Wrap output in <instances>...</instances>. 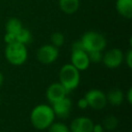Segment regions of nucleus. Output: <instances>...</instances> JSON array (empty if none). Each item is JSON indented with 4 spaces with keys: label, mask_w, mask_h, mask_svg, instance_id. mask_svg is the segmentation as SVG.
Returning <instances> with one entry per match:
<instances>
[{
    "label": "nucleus",
    "mask_w": 132,
    "mask_h": 132,
    "mask_svg": "<svg viewBox=\"0 0 132 132\" xmlns=\"http://www.w3.org/2000/svg\"><path fill=\"white\" fill-rule=\"evenodd\" d=\"M106 98H107V102H109L110 104L114 106H119L123 103L124 94L120 89L114 88L108 93V94L106 95Z\"/></svg>",
    "instance_id": "4468645a"
},
{
    "label": "nucleus",
    "mask_w": 132,
    "mask_h": 132,
    "mask_svg": "<svg viewBox=\"0 0 132 132\" xmlns=\"http://www.w3.org/2000/svg\"><path fill=\"white\" fill-rule=\"evenodd\" d=\"M22 28H23L22 22L20 21L19 19L15 18V17L10 18V19L6 22V24H5L6 32L15 33V34H17Z\"/></svg>",
    "instance_id": "2eb2a0df"
},
{
    "label": "nucleus",
    "mask_w": 132,
    "mask_h": 132,
    "mask_svg": "<svg viewBox=\"0 0 132 132\" xmlns=\"http://www.w3.org/2000/svg\"><path fill=\"white\" fill-rule=\"evenodd\" d=\"M0 103H1V97H0Z\"/></svg>",
    "instance_id": "bb28decb"
},
{
    "label": "nucleus",
    "mask_w": 132,
    "mask_h": 132,
    "mask_svg": "<svg viewBox=\"0 0 132 132\" xmlns=\"http://www.w3.org/2000/svg\"><path fill=\"white\" fill-rule=\"evenodd\" d=\"M127 100L129 104H131L132 103V89L131 88H129L127 93Z\"/></svg>",
    "instance_id": "393cba45"
},
{
    "label": "nucleus",
    "mask_w": 132,
    "mask_h": 132,
    "mask_svg": "<svg viewBox=\"0 0 132 132\" xmlns=\"http://www.w3.org/2000/svg\"><path fill=\"white\" fill-rule=\"evenodd\" d=\"M59 50L52 44H45L39 48L36 53V57L42 64H52L57 59Z\"/></svg>",
    "instance_id": "39448f33"
},
{
    "label": "nucleus",
    "mask_w": 132,
    "mask_h": 132,
    "mask_svg": "<svg viewBox=\"0 0 132 132\" xmlns=\"http://www.w3.org/2000/svg\"><path fill=\"white\" fill-rule=\"evenodd\" d=\"M52 108L53 110L55 116L60 118H67L70 115L71 110H72V101L69 98L64 97V99L56 102L52 104Z\"/></svg>",
    "instance_id": "9b49d317"
},
{
    "label": "nucleus",
    "mask_w": 132,
    "mask_h": 132,
    "mask_svg": "<svg viewBox=\"0 0 132 132\" xmlns=\"http://www.w3.org/2000/svg\"><path fill=\"white\" fill-rule=\"evenodd\" d=\"M81 43L86 52L93 51H102L107 45L105 37L97 31H87L81 36Z\"/></svg>",
    "instance_id": "20e7f679"
},
{
    "label": "nucleus",
    "mask_w": 132,
    "mask_h": 132,
    "mask_svg": "<svg viewBox=\"0 0 132 132\" xmlns=\"http://www.w3.org/2000/svg\"><path fill=\"white\" fill-rule=\"evenodd\" d=\"M67 92L61 83L52 84L46 91V97L50 103H54L66 97Z\"/></svg>",
    "instance_id": "1a4fd4ad"
},
{
    "label": "nucleus",
    "mask_w": 132,
    "mask_h": 132,
    "mask_svg": "<svg viewBox=\"0 0 132 132\" xmlns=\"http://www.w3.org/2000/svg\"><path fill=\"white\" fill-rule=\"evenodd\" d=\"M60 83L65 88L67 94L76 89L80 84V71L72 64H66L62 67L59 72Z\"/></svg>",
    "instance_id": "f03ea898"
},
{
    "label": "nucleus",
    "mask_w": 132,
    "mask_h": 132,
    "mask_svg": "<svg viewBox=\"0 0 132 132\" xmlns=\"http://www.w3.org/2000/svg\"><path fill=\"white\" fill-rule=\"evenodd\" d=\"M51 43L52 45L55 46L56 48L62 47L64 43V35L59 31L53 33L51 35Z\"/></svg>",
    "instance_id": "a211bd4d"
},
{
    "label": "nucleus",
    "mask_w": 132,
    "mask_h": 132,
    "mask_svg": "<svg viewBox=\"0 0 132 132\" xmlns=\"http://www.w3.org/2000/svg\"><path fill=\"white\" fill-rule=\"evenodd\" d=\"M71 61V64L75 67L79 71L87 69L91 63L88 53L83 50H72Z\"/></svg>",
    "instance_id": "6e6552de"
},
{
    "label": "nucleus",
    "mask_w": 132,
    "mask_h": 132,
    "mask_svg": "<svg viewBox=\"0 0 132 132\" xmlns=\"http://www.w3.org/2000/svg\"><path fill=\"white\" fill-rule=\"evenodd\" d=\"M16 38H17V42L20 43H23L25 45L30 43L32 42V33L27 28H22L19 31V32L16 34Z\"/></svg>",
    "instance_id": "dca6fc26"
},
{
    "label": "nucleus",
    "mask_w": 132,
    "mask_h": 132,
    "mask_svg": "<svg viewBox=\"0 0 132 132\" xmlns=\"http://www.w3.org/2000/svg\"><path fill=\"white\" fill-rule=\"evenodd\" d=\"M61 10L67 14H72L78 10L80 6L79 0H59Z\"/></svg>",
    "instance_id": "ddd939ff"
},
{
    "label": "nucleus",
    "mask_w": 132,
    "mask_h": 132,
    "mask_svg": "<svg viewBox=\"0 0 132 132\" xmlns=\"http://www.w3.org/2000/svg\"><path fill=\"white\" fill-rule=\"evenodd\" d=\"M1 132H5V131H1Z\"/></svg>",
    "instance_id": "cd10ccee"
},
{
    "label": "nucleus",
    "mask_w": 132,
    "mask_h": 132,
    "mask_svg": "<svg viewBox=\"0 0 132 132\" xmlns=\"http://www.w3.org/2000/svg\"><path fill=\"white\" fill-rule=\"evenodd\" d=\"M70 132H71V131H70Z\"/></svg>",
    "instance_id": "c85d7f7f"
},
{
    "label": "nucleus",
    "mask_w": 132,
    "mask_h": 132,
    "mask_svg": "<svg viewBox=\"0 0 132 132\" xmlns=\"http://www.w3.org/2000/svg\"><path fill=\"white\" fill-rule=\"evenodd\" d=\"M124 59V55L121 50L120 49H111L109 51H107L102 57V60L106 67L108 68H117L122 64Z\"/></svg>",
    "instance_id": "0eeeda50"
},
{
    "label": "nucleus",
    "mask_w": 132,
    "mask_h": 132,
    "mask_svg": "<svg viewBox=\"0 0 132 132\" xmlns=\"http://www.w3.org/2000/svg\"><path fill=\"white\" fill-rule=\"evenodd\" d=\"M103 131H104V129L101 124H93L92 132H103Z\"/></svg>",
    "instance_id": "b1692460"
},
{
    "label": "nucleus",
    "mask_w": 132,
    "mask_h": 132,
    "mask_svg": "<svg viewBox=\"0 0 132 132\" xmlns=\"http://www.w3.org/2000/svg\"><path fill=\"white\" fill-rule=\"evenodd\" d=\"M5 56L6 60L14 66H20L27 59V49L25 44L16 42L6 44L5 50Z\"/></svg>",
    "instance_id": "7ed1b4c3"
},
{
    "label": "nucleus",
    "mask_w": 132,
    "mask_h": 132,
    "mask_svg": "<svg viewBox=\"0 0 132 132\" xmlns=\"http://www.w3.org/2000/svg\"><path fill=\"white\" fill-rule=\"evenodd\" d=\"M116 9L124 18L130 19L132 17V0H117Z\"/></svg>",
    "instance_id": "f8f14e48"
},
{
    "label": "nucleus",
    "mask_w": 132,
    "mask_h": 132,
    "mask_svg": "<svg viewBox=\"0 0 132 132\" xmlns=\"http://www.w3.org/2000/svg\"><path fill=\"white\" fill-rule=\"evenodd\" d=\"M4 40L6 44H10V43H14V42H17V38H16V34L15 33H10V32H6L4 37Z\"/></svg>",
    "instance_id": "412c9836"
},
{
    "label": "nucleus",
    "mask_w": 132,
    "mask_h": 132,
    "mask_svg": "<svg viewBox=\"0 0 132 132\" xmlns=\"http://www.w3.org/2000/svg\"><path fill=\"white\" fill-rule=\"evenodd\" d=\"M55 114L51 106L45 104H39L33 109L30 114L31 123L35 129L44 130L53 123Z\"/></svg>",
    "instance_id": "f257e3e1"
},
{
    "label": "nucleus",
    "mask_w": 132,
    "mask_h": 132,
    "mask_svg": "<svg viewBox=\"0 0 132 132\" xmlns=\"http://www.w3.org/2000/svg\"><path fill=\"white\" fill-rule=\"evenodd\" d=\"M4 83V75L2 74V72H0V87L2 86Z\"/></svg>",
    "instance_id": "a878e982"
},
{
    "label": "nucleus",
    "mask_w": 132,
    "mask_h": 132,
    "mask_svg": "<svg viewBox=\"0 0 132 132\" xmlns=\"http://www.w3.org/2000/svg\"><path fill=\"white\" fill-rule=\"evenodd\" d=\"M93 122L87 117H78L71 123V132H92Z\"/></svg>",
    "instance_id": "9d476101"
},
{
    "label": "nucleus",
    "mask_w": 132,
    "mask_h": 132,
    "mask_svg": "<svg viewBox=\"0 0 132 132\" xmlns=\"http://www.w3.org/2000/svg\"><path fill=\"white\" fill-rule=\"evenodd\" d=\"M88 53V57L90 59V62H93V63H99L102 60V57H103V54L101 51H90Z\"/></svg>",
    "instance_id": "aec40b11"
},
{
    "label": "nucleus",
    "mask_w": 132,
    "mask_h": 132,
    "mask_svg": "<svg viewBox=\"0 0 132 132\" xmlns=\"http://www.w3.org/2000/svg\"><path fill=\"white\" fill-rule=\"evenodd\" d=\"M49 132H70V129L62 122H56L52 123L51 126L48 128Z\"/></svg>",
    "instance_id": "6ab92c4d"
},
{
    "label": "nucleus",
    "mask_w": 132,
    "mask_h": 132,
    "mask_svg": "<svg viewBox=\"0 0 132 132\" xmlns=\"http://www.w3.org/2000/svg\"><path fill=\"white\" fill-rule=\"evenodd\" d=\"M77 105H78V107L81 110H84V109H86L87 107H89L88 102H87V100L85 99V98H81V99L78 101Z\"/></svg>",
    "instance_id": "5701e85b"
},
{
    "label": "nucleus",
    "mask_w": 132,
    "mask_h": 132,
    "mask_svg": "<svg viewBox=\"0 0 132 132\" xmlns=\"http://www.w3.org/2000/svg\"><path fill=\"white\" fill-rule=\"evenodd\" d=\"M84 98L88 102V105L94 110L103 109L107 103L106 94L99 89H92L88 91Z\"/></svg>",
    "instance_id": "423d86ee"
},
{
    "label": "nucleus",
    "mask_w": 132,
    "mask_h": 132,
    "mask_svg": "<svg viewBox=\"0 0 132 132\" xmlns=\"http://www.w3.org/2000/svg\"><path fill=\"white\" fill-rule=\"evenodd\" d=\"M118 119L115 116H112V115H109V116L106 117L103 120V129H107V130H113L117 128L118 126Z\"/></svg>",
    "instance_id": "f3484780"
},
{
    "label": "nucleus",
    "mask_w": 132,
    "mask_h": 132,
    "mask_svg": "<svg viewBox=\"0 0 132 132\" xmlns=\"http://www.w3.org/2000/svg\"><path fill=\"white\" fill-rule=\"evenodd\" d=\"M125 59H126V63H127L128 67L129 68H132V50H129L127 54L125 56Z\"/></svg>",
    "instance_id": "4be33fe9"
}]
</instances>
